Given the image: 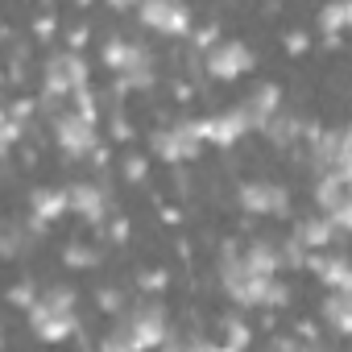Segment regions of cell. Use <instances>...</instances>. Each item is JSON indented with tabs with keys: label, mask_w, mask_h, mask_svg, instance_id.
Segmentation results:
<instances>
[{
	"label": "cell",
	"mask_w": 352,
	"mask_h": 352,
	"mask_svg": "<svg viewBox=\"0 0 352 352\" xmlns=\"http://www.w3.org/2000/svg\"><path fill=\"white\" fill-rule=\"evenodd\" d=\"M220 282L228 290V298L236 307H265V311H278L290 302V286L274 274V278H261L245 265V253H236L232 245H224V257H220Z\"/></svg>",
	"instance_id": "6da1fadb"
},
{
	"label": "cell",
	"mask_w": 352,
	"mask_h": 352,
	"mask_svg": "<svg viewBox=\"0 0 352 352\" xmlns=\"http://www.w3.org/2000/svg\"><path fill=\"white\" fill-rule=\"evenodd\" d=\"M30 331L46 344H63L79 331V315H75V290L71 286H50L38 294V302L25 311Z\"/></svg>",
	"instance_id": "7a4b0ae2"
},
{
	"label": "cell",
	"mask_w": 352,
	"mask_h": 352,
	"mask_svg": "<svg viewBox=\"0 0 352 352\" xmlns=\"http://www.w3.org/2000/svg\"><path fill=\"white\" fill-rule=\"evenodd\" d=\"M166 344V311L157 302H141L133 311H124L112 327V336L104 340L108 352H141V348H157Z\"/></svg>",
	"instance_id": "3957f363"
},
{
	"label": "cell",
	"mask_w": 352,
	"mask_h": 352,
	"mask_svg": "<svg viewBox=\"0 0 352 352\" xmlns=\"http://www.w3.org/2000/svg\"><path fill=\"white\" fill-rule=\"evenodd\" d=\"M42 87L50 96H75L79 87H87V63L79 50H58L46 58V71H42Z\"/></svg>",
	"instance_id": "277c9868"
},
{
	"label": "cell",
	"mask_w": 352,
	"mask_h": 352,
	"mask_svg": "<svg viewBox=\"0 0 352 352\" xmlns=\"http://www.w3.org/2000/svg\"><path fill=\"white\" fill-rule=\"evenodd\" d=\"M137 21L145 30H153V34H166V38L191 34V9L183 5V0H141Z\"/></svg>",
	"instance_id": "5b68a950"
},
{
	"label": "cell",
	"mask_w": 352,
	"mask_h": 352,
	"mask_svg": "<svg viewBox=\"0 0 352 352\" xmlns=\"http://www.w3.org/2000/svg\"><path fill=\"white\" fill-rule=\"evenodd\" d=\"M54 141H58V149L67 157H83V153H91L100 145V133H96L91 116H83L79 108H67V112L54 116Z\"/></svg>",
	"instance_id": "8992f818"
},
{
	"label": "cell",
	"mask_w": 352,
	"mask_h": 352,
	"mask_svg": "<svg viewBox=\"0 0 352 352\" xmlns=\"http://www.w3.org/2000/svg\"><path fill=\"white\" fill-rule=\"evenodd\" d=\"M204 63H208V75L212 79L232 83V79H241V75H249L257 67V54L245 42H216L212 50H204Z\"/></svg>",
	"instance_id": "52a82bcc"
},
{
	"label": "cell",
	"mask_w": 352,
	"mask_h": 352,
	"mask_svg": "<svg viewBox=\"0 0 352 352\" xmlns=\"http://www.w3.org/2000/svg\"><path fill=\"white\" fill-rule=\"evenodd\" d=\"M199 145H204V137H199L195 120H179V124L153 133V153L162 162H191V157H199Z\"/></svg>",
	"instance_id": "ba28073f"
},
{
	"label": "cell",
	"mask_w": 352,
	"mask_h": 352,
	"mask_svg": "<svg viewBox=\"0 0 352 352\" xmlns=\"http://www.w3.org/2000/svg\"><path fill=\"white\" fill-rule=\"evenodd\" d=\"M195 129H199V137H204L208 145H216V149H228V145H236L245 133H253V124H249V116H245L241 104L228 108V112H216V116L195 120Z\"/></svg>",
	"instance_id": "9c48e42d"
},
{
	"label": "cell",
	"mask_w": 352,
	"mask_h": 352,
	"mask_svg": "<svg viewBox=\"0 0 352 352\" xmlns=\"http://www.w3.org/2000/svg\"><path fill=\"white\" fill-rule=\"evenodd\" d=\"M236 199L249 216H286L290 212V191L282 183H241Z\"/></svg>",
	"instance_id": "30bf717a"
},
{
	"label": "cell",
	"mask_w": 352,
	"mask_h": 352,
	"mask_svg": "<svg viewBox=\"0 0 352 352\" xmlns=\"http://www.w3.org/2000/svg\"><path fill=\"white\" fill-rule=\"evenodd\" d=\"M315 162H319V170H340V174L352 179V124L336 129V133H319Z\"/></svg>",
	"instance_id": "8fae6325"
},
{
	"label": "cell",
	"mask_w": 352,
	"mask_h": 352,
	"mask_svg": "<svg viewBox=\"0 0 352 352\" xmlns=\"http://www.w3.org/2000/svg\"><path fill=\"white\" fill-rule=\"evenodd\" d=\"M67 204H71V212L83 224H91V228H104L108 224V191H100L91 183H71L67 187Z\"/></svg>",
	"instance_id": "7c38bea8"
},
{
	"label": "cell",
	"mask_w": 352,
	"mask_h": 352,
	"mask_svg": "<svg viewBox=\"0 0 352 352\" xmlns=\"http://www.w3.org/2000/svg\"><path fill=\"white\" fill-rule=\"evenodd\" d=\"M241 108H245V116H249L253 129H265V124L282 112V87H278V83H261V87H253V91L241 100Z\"/></svg>",
	"instance_id": "4fadbf2b"
},
{
	"label": "cell",
	"mask_w": 352,
	"mask_h": 352,
	"mask_svg": "<svg viewBox=\"0 0 352 352\" xmlns=\"http://www.w3.org/2000/svg\"><path fill=\"white\" fill-rule=\"evenodd\" d=\"M67 212H71L67 187H38V191L30 195V220H34V228H50V224L63 220Z\"/></svg>",
	"instance_id": "5bb4252c"
},
{
	"label": "cell",
	"mask_w": 352,
	"mask_h": 352,
	"mask_svg": "<svg viewBox=\"0 0 352 352\" xmlns=\"http://www.w3.org/2000/svg\"><path fill=\"white\" fill-rule=\"evenodd\" d=\"M307 265L319 274V282L327 290H352V261L340 257V253H323V249H311Z\"/></svg>",
	"instance_id": "9a60e30c"
},
{
	"label": "cell",
	"mask_w": 352,
	"mask_h": 352,
	"mask_svg": "<svg viewBox=\"0 0 352 352\" xmlns=\"http://www.w3.org/2000/svg\"><path fill=\"white\" fill-rule=\"evenodd\" d=\"M100 63L108 67V71H133V67H141V63H153L149 58V50L141 46V42H129V38H108L104 42V50H100Z\"/></svg>",
	"instance_id": "2e32d148"
},
{
	"label": "cell",
	"mask_w": 352,
	"mask_h": 352,
	"mask_svg": "<svg viewBox=\"0 0 352 352\" xmlns=\"http://www.w3.org/2000/svg\"><path fill=\"white\" fill-rule=\"evenodd\" d=\"M336 220L323 212V216H307V220H298L294 224V236L307 245V249H331V241H336Z\"/></svg>",
	"instance_id": "e0dca14e"
},
{
	"label": "cell",
	"mask_w": 352,
	"mask_h": 352,
	"mask_svg": "<svg viewBox=\"0 0 352 352\" xmlns=\"http://www.w3.org/2000/svg\"><path fill=\"white\" fill-rule=\"evenodd\" d=\"M323 323L340 336H352V290H331L323 298Z\"/></svg>",
	"instance_id": "ac0fdd59"
},
{
	"label": "cell",
	"mask_w": 352,
	"mask_h": 352,
	"mask_svg": "<svg viewBox=\"0 0 352 352\" xmlns=\"http://www.w3.org/2000/svg\"><path fill=\"white\" fill-rule=\"evenodd\" d=\"M245 265H249L253 274H261V278H274L278 270H286V265H282V245H270V241L249 245V249H245Z\"/></svg>",
	"instance_id": "d6986e66"
},
{
	"label": "cell",
	"mask_w": 352,
	"mask_h": 352,
	"mask_svg": "<svg viewBox=\"0 0 352 352\" xmlns=\"http://www.w3.org/2000/svg\"><path fill=\"white\" fill-rule=\"evenodd\" d=\"M319 25H323V34L352 30V0H327L319 9Z\"/></svg>",
	"instance_id": "ffe728a7"
},
{
	"label": "cell",
	"mask_w": 352,
	"mask_h": 352,
	"mask_svg": "<svg viewBox=\"0 0 352 352\" xmlns=\"http://www.w3.org/2000/svg\"><path fill=\"white\" fill-rule=\"evenodd\" d=\"M145 87H153V63H141V67L116 75V91H120V96H129V91H145Z\"/></svg>",
	"instance_id": "44dd1931"
},
{
	"label": "cell",
	"mask_w": 352,
	"mask_h": 352,
	"mask_svg": "<svg viewBox=\"0 0 352 352\" xmlns=\"http://www.w3.org/2000/svg\"><path fill=\"white\" fill-rule=\"evenodd\" d=\"M63 265L67 270H91V265H100V253L91 245H67L63 249Z\"/></svg>",
	"instance_id": "7402d4cb"
},
{
	"label": "cell",
	"mask_w": 352,
	"mask_h": 352,
	"mask_svg": "<svg viewBox=\"0 0 352 352\" xmlns=\"http://www.w3.org/2000/svg\"><path fill=\"white\" fill-rule=\"evenodd\" d=\"M249 327H245V319H228L224 323V348H232V352H241V348H249Z\"/></svg>",
	"instance_id": "603a6c76"
},
{
	"label": "cell",
	"mask_w": 352,
	"mask_h": 352,
	"mask_svg": "<svg viewBox=\"0 0 352 352\" xmlns=\"http://www.w3.org/2000/svg\"><path fill=\"white\" fill-rule=\"evenodd\" d=\"M71 100H75V108H79L83 116H91V120H100V100H96V91H91V87H79V91H75Z\"/></svg>",
	"instance_id": "cb8c5ba5"
},
{
	"label": "cell",
	"mask_w": 352,
	"mask_h": 352,
	"mask_svg": "<svg viewBox=\"0 0 352 352\" xmlns=\"http://www.w3.org/2000/svg\"><path fill=\"white\" fill-rule=\"evenodd\" d=\"M9 302H13V307H25V311H30V307L38 302V290H34V282H30V278H25V282H17V286L9 290Z\"/></svg>",
	"instance_id": "d4e9b609"
},
{
	"label": "cell",
	"mask_w": 352,
	"mask_h": 352,
	"mask_svg": "<svg viewBox=\"0 0 352 352\" xmlns=\"http://www.w3.org/2000/svg\"><path fill=\"white\" fill-rule=\"evenodd\" d=\"M21 129H25V120H17V116H9V112H5V133H0V149H5V153L21 141Z\"/></svg>",
	"instance_id": "484cf974"
},
{
	"label": "cell",
	"mask_w": 352,
	"mask_h": 352,
	"mask_svg": "<svg viewBox=\"0 0 352 352\" xmlns=\"http://www.w3.org/2000/svg\"><path fill=\"white\" fill-rule=\"evenodd\" d=\"M191 42H195V54H204V50H212V46L220 42V30H216V25H204V30H191Z\"/></svg>",
	"instance_id": "4316f807"
},
{
	"label": "cell",
	"mask_w": 352,
	"mask_h": 352,
	"mask_svg": "<svg viewBox=\"0 0 352 352\" xmlns=\"http://www.w3.org/2000/svg\"><path fill=\"white\" fill-rule=\"evenodd\" d=\"M137 282H141V290H145V294H157V290H166V282H170V278H166V270H145Z\"/></svg>",
	"instance_id": "83f0119b"
},
{
	"label": "cell",
	"mask_w": 352,
	"mask_h": 352,
	"mask_svg": "<svg viewBox=\"0 0 352 352\" xmlns=\"http://www.w3.org/2000/svg\"><path fill=\"white\" fill-rule=\"evenodd\" d=\"M124 179H129V183H141V179H145V157H141V153H129V157H124Z\"/></svg>",
	"instance_id": "f1b7e54d"
},
{
	"label": "cell",
	"mask_w": 352,
	"mask_h": 352,
	"mask_svg": "<svg viewBox=\"0 0 352 352\" xmlns=\"http://www.w3.org/2000/svg\"><path fill=\"white\" fill-rule=\"evenodd\" d=\"M307 46H311V38H307V34H298V30H290V34H286V54H294V58H298V54H307Z\"/></svg>",
	"instance_id": "f546056e"
},
{
	"label": "cell",
	"mask_w": 352,
	"mask_h": 352,
	"mask_svg": "<svg viewBox=\"0 0 352 352\" xmlns=\"http://www.w3.org/2000/svg\"><path fill=\"white\" fill-rule=\"evenodd\" d=\"M34 112H38V100H30V96L13 100V108H9V116H17V120H30Z\"/></svg>",
	"instance_id": "4dcf8cb0"
},
{
	"label": "cell",
	"mask_w": 352,
	"mask_h": 352,
	"mask_svg": "<svg viewBox=\"0 0 352 352\" xmlns=\"http://www.w3.org/2000/svg\"><path fill=\"white\" fill-rule=\"evenodd\" d=\"M96 302H100L108 315H120V302H124V298H120V290H100V294H96Z\"/></svg>",
	"instance_id": "1f68e13d"
},
{
	"label": "cell",
	"mask_w": 352,
	"mask_h": 352,
	"mask_svg": "<svg viewBox=\"0 0 352 352\" xmlns=\"http://www.w3.org/2000/svg\"><path fill=\"white\" fill-rule=\"evenodd\" d=\"M34 38H38V42H50V38H54V17H50V13H42V17L34 21Z\"/></svg>",
	"instance_id": "d6a6232c"
},
{
	"label": "cell",
	"mask_w": 352,
	"mask_h": 352,
	"mask_svg": "<svg viewBox=\"0 0 352 352\" xmlns=\"http://www.w3.org/2000/svg\"><path fill=\"white\" fill-rule=\"evenodd\" d=\"M112 137H116V141H133V124H129L120 112L112 116Z\"/></svg>",
	"instance_id": "836d02e7"
},
{
	"label": "cell",
	"mask_w": 352,
	"mask_h": 352,
	"mask_svg": "<svg viewBox=\"0 0 352 352\" xmlns=\"http://www.w3.org/2000/svg\"><path fill=\"white\" fill-rule=\"evenodd\" d=\"M17 245H21V236L9 228V232H5V245H0V253H5V257H17Z\"/></svg>",
	"instance_id": "e575fe53"
},
{
	"label": "cell",
	"mask_w": 352,
	"mask_h": 352,
	"mask_svg": "<svg viewBox=\"0 0 352 352\" xmlns=\"http://www.w3.org/2000/svg\"><path fill=\"white\" fill-rule=\"evenodd\" d=\"M108 232H112V241H124V236H129V224H124L120 216H112V224H108Z\"/></svg>",
	"instance_id": "d590c367"
},
{
	"label": "cell",
	"mask_w": 352,
	"mask_h": 352,
	"mask_svg": "<svg viewBox=\"0 0 352 352\" xmlns=\"http://www.w3.org/2000/svg\"><path fill=\"white\" fill-rule=\"evenodd\" d=\"M83 42H87V30H83V25H79V30H71V50H79Z\"/></svg>",
	"instance_id": "8d00e7d4"
},
{
	"label": "cell",
	"mask_w": 352,
	"mask_h": 352,
	"mask_svg": "<svg viewBox=\"0 0 352 352\" xmlns=\"http://www.w3.org/2000/svg\"><path fill=\"white\" fill-rule=\"evenodd\" d=\"M108 5H112V9H120V13H129V9H137V5H141V0H108Z\"/></svg>",
	"instance_id": "74e56055"
},
{
	"label": "cell",
	"mask_w": 352,
	"mask_h": 352,
	"mask_svg": "<svg viewBox=\"0 0 352 352\" xmlns=\"http://www.w3.org/2000/svg\"><path fill=\"white\" fill-rule=\"evenodd\" d=\"M75 5H91V0H75Z\"/></svg>",
	"instance_id": "f35d334b"
}]
</instances>
